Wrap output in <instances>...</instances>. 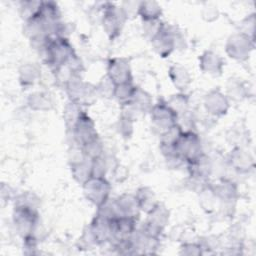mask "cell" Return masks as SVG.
<instances>
[{
  "instance_id": "cell-7",
  "label": "cell",
  "mask_w": 256,
  "mask_h": 256,
  "mask_svg": "<svg viewBox=\"0 0 256 256\" xmlns=\"http://www.w3.org/2000/svg\"><path fill=\"white\" fill-rule=\"evenodd\" d=\"M253 48L254 38L241 31L230 35L225 45L227 55L237 61L247 60Z\"/></svg>"
},
{
  "instance_id": "cell-4",
  "label": "cell",
  "mask_w": 256,
  "mask_h": 256,
  "mask_svg": "<svg viewBox=\"0 0 256 256\" xmlns=\"http://www.w3.org/2000/svg\"><path fill=\"white\" fill-rule=\"evenodd\" d=\"M12 218L16 232L23 239L34 235L39 219L38 212L35 207L28 205H15Z\"/></svg>"
},
{
  "instance_id": "cell-28",
  "label": "cell",
  "mask_w": 256,
  "mask_h": 256,
  "mask_svg": "<svg viewBox=\"0 0 256 256\" xmlns=\"http://www.w3.org/2000/svg\"><path fill=\"white\" fill-rule=\"evenodd\" d=\"M136 85H134L133 82H127V83H122L116 85L114 97L118 100V102L123 105H127L130 103L134 92L136 90Z\"/></svg>"
},
{
  "instance_id": "cell-26",
  "label": "cell",
  "mask_w": 256,
  "mask_h": 256,
  "mask_svg": "<svg viewBox=\"0 0 256 256\" xmlns=\"http://www.w3.org/2000/svg\"><path fill=\"white\" fill-rule=\"evenodd\" d=\"M83 112L84 111L81 109V104L75 101L69 100V102L65 105L63 110V118L65 121V125L69 130L73 128Z\"/></svg>"
},
{
  "instance_id": "cell-3",
  "label": "cell",
  "mask_w": 256,
  "mask_h": 256,
  "mask_svg": "<svg viewBox=\"0 0 256 256\" xmlns=\"http://www.w3.org/2000/svg\"><path fill=\"white\" fill-rule=\"evenodd\" d=\"M127 19L121 6H117L111 2H105L103 4V12L100 21L105 33L111 40L121 34Z\"/></svg>"
},
{
  "instance_id": "cell-9",
  "label": "cell",
  "mask_w": 256,
  "mask_h": 256,
  "mask_svg": "<svg viewBox=\"0 0 256 256\" xmlns=\"http://www.w3.org/2000/svg\"><path fill=\"white\" fill-rule=\"evenodd\" d=\"M71 133L75 144L81 147H84L88 143L99 138L94 121L85 112L81 114L71 129Z\"/></svg>"
},
{
  "instance_id": "cell-15",
  "label": "cell",
  "mask_w": 256,
  "mask_h": 256,
  "mask_svg": "<svg viewBox=\"0 0 256 256\" xmlns=\"http://www.w3.org/2000/svg\"><path fill=\"white\" fill-rule=\"evenodd\" d=\"M223 67V58L212 50L204 51L199 57V68L201 69L202 72L206 74L213 76L221 75Z\"/></svg>"
},
{
  "instance_id": "cell-23",
  "label": "cell",
  "mask_w": 256,
  "mask_h": 256,
  "mask_svg": "<svg viewBox=\"0 0 256 256\" xmlns=\"http://www.w3.org/2000/svg\"><path fill=\"white\" fill-rule=\"evenodd\" d=\"M136 199L138 201V205L140 208V211L145 212L146 214L150 212L159 201H157L156 195L154 191L147 186L140 187L137 192L135 193Z\"/></svg>"
},
{
  "instance_id": "cell-34",
  "label": "cell",
  "mask_w": 256,
  "mask_h": 256,
  "mask_svg": "<svg viewBox=\"0 0 256 256\" xmlns=\"http://www.w3.org/2000/svg\"><path fill=\"white\" fill-rule=\"evenodd\" d=\"M163 22L158 20H150V21H142V31L146 37H148L150 40L157 34V32L160 30Z\"/></svg>"
},
{
  "instance_id": "cell-19",
  "label": "cell",
  "mask_w": 256,
  "mask_h": 256,
  "mask_svg": "<svg viewBox=\"0 0 256 256\" xmlns=\"http://www.w3.org/2000/svg\"><path fill=\"white\" fill-rule=\"evenodd\" d=\"M127 105L131 106V108L137 114H145V113H150L154 104H153L152 96L147 91L137 86L130 103Z\"/></svg>"
},
{
  "instance_id": "cell-33",
  "label": "cell",
  "mask_w": 256,
  "mask_h": 256,
  "mask_svg": "<svg viewBox=\"0 0 256 256\" xmlns=\"http://www.w3.org/2000/svg\"><path fill=\"white\" fill-rule=\"evenodd\" d=\"M83 149H84L86 155L92 159L104 155V147H103V144H102L100 138H97V139L93 140L92 142L88 143L87 145H85L83 147Z\"/></svg>"
},
{
  "instance_id": "cell-35",
  "label": "cell",
  "mask_w": 256,
  "mask_h": 256,
  "mask_svg": "<svg viewBox=\"0 0 256 256\" xmlns=\"http://www.w3.org/2000/svg\"><path fill=\"white\" fill-rule=\"evenodd\" d=\"M180 253L185 255H200L202 254V246L200 243H184L181 246Z\"/></svg>"
},
{
  "instance_id": "cell-30",
  "label": "cell",
  "mask_w": 256,
  "mask_h": 256,
  "mask_svg": "<svg viewBox=\"0 0 256 256\" xmlns=\"http://www.w3.org/2000/svg\"><path fill=\"white\" fill-rule=\"evenodd\" d=\"M42 1H23L20 3L19 13L21 18L25 21L33 18L38 14Z\"/></svg>"
},
{
  "instance_id": "cell-32",
  "label": "cell",
  "mask_w": 256,
  "mask_h": 256,
  "mask_svg": "<svg viewBox=\"0 0 256 256\" xmlns=\"http://www.w3.org/2000/svg\"><path fill=\"white\" fill-rule=\"evenodd\" d=\"M117 131L123 138H130L134 131V119L125 114H121L117 122Z\"/></svg>"
},
{
  "instance_id": "cell-2",
  "label": "cell",
  "mask_w": 256,
  "mask_h": 256,
  "mask_svg": "<svg viewBox=\"0 0 256 256\" xmlns=\"http://www.w3.org/2000/svg\"><path fill=\"white\" fill-rule=\"evenodd\" d=\"M175 149L187 164L194 162L204 153L201 138L194 130H183L175 143Z\"/></svg>"
},
{
  "instance_id": "cell-21",
  "label": "cell",
  "mask_w": 256,
  "mask_h": 256,
  "mask_svg": "<svg viewBox=\"0 0 256 256\" xmlns=\"http://www.w3.org/2000/svg\"><path fill=\"white\" fill-rule=\"evenodd\" d=\"M70 169L74 180L82 185L93 176V159L87 157L79 163L70 165Z\"/></svg>"
},
{
  "instance_id": "cell-24",
  "label": "cell",
  "mask_w": 256,
  "mask_h": 256,
  "mask_svg": "<svg viewBox=\"0 0 256 256\" xmlns=\"http://www.w3.org/2000/svg\"><path fill=\"white\" fill-rule=\"evenodd\" d=\"M138 15L141 17L142 21L158 20L162 15V8L156 1H141Z\"/></svg>"
},
{
  "instance_id": "cell-31",
  "label": "cell",
  "mask_w": 256,
  "mask_h": 256,
  "mask_svg": "<svg viewBox=\"0 0 256 256\" xmlns=\"http://www.w3.org/2000/svg\"><path fill=\"white\" fill-rule=\"evenodd\" d=\"M96 87V92L98 96H101L103 98H113L115 89H116V84L107 76L105 75L97 85Z\"/></svg>"
},
{
  "instance_id": "cell-8",
  "label": "cell",
  "mask_w": 256,
  "mask_h": 256,
  "mask_svg": "<svg viewBox=\"0 0 256 256\" xmlns=\"http://www.w3.org/2000/svg\"><path fill=\"white\" fill-rule=\"evenodd\" d=\"M177 33L175 27L163 23L157 34L150 40L152 48L160 57H168L176 49Z\"/></svg>"
},
{
  "instance_id": "cell-36",
  "label": "cell",
  "mask_w": 256,
  "mask_h": 256,
  "mask_svg": "<svg viewBox=\"0 0 256 256\" xmlns=\"http://www.w3.org/2000/svg\"><path fill=\"white\" fill-rule=\"evenodd\" d=\"M219 17V11L217 7L212 5H207L202 10V18L208 22H212Z\"/></svg>"
},
{
  "instance_id": "cell-1",
  "label": "cell",
  "mask_w": 256,
  "mask_h": 256,
  "mask_svg": "<svg viewBox=\"0 0 256 256\" xmlns=\"http://www.w3.org/2000/svg\"><path fill=\"white\" fill-rule=\"evenodd\" d=\"M43 60L53 70L65 65L73 56L75 51L68 38L52 37L47 48L41 53Z\"/></svg>"
},
{
  "instance_id": "cell-11",
  "label": "cell",
  "mask_w": 256,
  "mask_h": 256,
  "mask_svg": "<svg viewBox=\"0 0 256 256\" xmlns=\"http://www.w3.org/2000/svg\"><path fill=\"white\" fill-rule=\"evenodd\" d=\"M203 105L209 115L221 117L227 114L230 108V101L221 90L213 89L204 96Z\"/></svg>"
},
{
  "instance_id": "cell-6",
  "label": "cell",
  "mask_w": 256,
  "mask_h": 256,
  "mask_svg": "<svg viewBox=\"0 0 256 256\" xmlns=\"http://www.w3.org/2000/svg\"><path fill=\"white\" fill-rule=\"evenodd\" d=\"M149 114L152 127L159 135L169 130L178 122V114L163 100L154 104Z\"/></svg>"
},
{
  "instance_id": "cell-17",
  "label": "cell",
  "mask_w": 256,
  "mask_h": 256,
  "mask_svg": "<svg viewBox=\"0 0 256 256\" xmlns=\"http://www.w3.org/2000/svg\"><path fill=\"white\" fill-rule=\"evenodd\" d=\"M229 161L233 169L239 173L248 172L254 166V161L251 154L240 146L233 149Z\"/></svg>"
},
{
  "instance_id": "cell-29",
  "label": "cell",
  "mask_w": 256,
  "mask_h": 256,
  "mask_svg": "<svg viewBox=\"0 0 256 256\" xmlns=\"http://www.w3.org/2000/svg\"><path fill=\"white\" fill-rule=\"evenodd\" d=\"M228 99L241 100L246 96V87L240 79H229L227 84V95Z\"/></svg>"
},
{
  "instance_id": "cell-12",
  "label": "cell",
  "mask_w": 256,
  "mask_h": 256,
  "mask_svg": "<svg viewBox=\"0 0 256 256\" xmlns=\"http://www.w3.org/2000/svg\"><path fill=\"white\" fill-rule=\"evenodd\" d=\"M111 219L97 213L93 218L90 225L87 227V231L90 234L95 245H100L110 241L111 239Z\"/></svg>"
},
{
  "instance_id": "cell-16",
  "label": "cell",
  "mask_w": 256,
  "mask_h": 256,
  "mask_svg": "<svg viewBox=\"0 0 256 256\" xmlns=\"http://www.w3.org/2000/svg\"><path fill=\"white\" fill-rule=\"evenodd\" d=\"M168 75L170 81L179 92H184L187 90L192 82L189 71L179 63H175L169 67Z\"/></svg>"
},
{
  "instance_id": "cell-22",
  "label": "cell",
  "mask_w": 256,
  "mask_h": 256,
  "mask_svg": "<svg viewBox=\"0 0 256 256\" xmlns=\"http://www.w3.org/2000/svg\"><path fill=\"white\" fill-rule=\"evenodd\" d=\"M41 78V70L35 63H26L19 68V82L24 87L33 86Z\"/></svg>"
},
{
  "instance_id": "cell-25",
  "label": "cell",
  "mask_w": 256,
  "mask_h": 256,
  "mask_svg": "<svg viewBox=\"0 0 256 256\" xmlns=\"http://www.w3.org/2000/svg\"><path fill=\"white\" fill-rule=\"evenodd\" d=\"M27 105L34 111H47L52 108L53 101L46 92H34L29 95Z\"/></svg>"
},
{
  "instance_id": "cell-27",
  "label": "cell",
  "mask_w": 256,
  "mask_h": 256,
  "mask_svg": "<svg viewBox=\"0 0 256 256\" xmlns=\"http://www.w3.org/2000/svg\"><path fill=\"white\" fill-rule=\"evenodd\" d=\"M166 102L178 114V116L188 112L189 97L184 92H178L171 95Z\"/></svg>"
},
{
  "instance_id": "cell-14",
  "label": "cell",
  "mask_w": 256,
  "mask_h": 256,
  "mask_svg": "<svg viewBox=\"0 0 256 256\" xmlns=\"http://www.w3.org/2000/svg\"><path fill=\"white\" fill-rule=\"evenodd\" d=\"M210 186L217 200L221 203H234L238 197V187L230 179L221 178Z\"/></svg>"
},
{
  "instance_id": "cell-13",
  "label": "cell",
  "mask_w": 256,
  "mask_h": 256,
  "mask_svg": "<svg viewBox=\"0 0 256 256\" xmlns=\"http://www.w3.org/2000/svg\"><path fill=\"white\" fill-rule=\"evenodd\" d=\"M137 219L129 216H118L112 218L111 225V239L112 242H118L129 238L136 230Z\"/></svg>"
},
{
  "instance_id": "cell-5",
  "label": "cell",
  "mask_w": 256,
  "mask_h": 256,
  "mask_svg": "<svg viewBox=\"0 0 256 256\" xmlns=\"http://www.w3.org/2000/svg\"><path fill=\"white\" fill-rule=\"evenodd\" d=\"M85 198L97 208L110 199L111 184L105 176H92L82 184Z\"/></svg>"
},
{
  "instance_id": "cell-10",
  "label": "cell",
  "mask_w": 256,
  "mask_h": 256,
  "mask_svg": "<svg viewBox=\"0 0 256 256\" xmlns=\"http://www.w3.org/2000/svg\"><path fill=\"white\" fill-rule=\"evenodd\" d=\"M116 85L133 82V75L128 58L114 57L111 58L107 66L106 74Z\"/></svg>"
},
{
  "instance_id": "cell-18",
  "label": "cell",
  "mask_w": 256,
  "mask_h": 256,
  "mask_svg": "<svg viewBox=\"0 0 256 256\" xmlns=\"http://www.w3.org/2000/svg\"><path fill=\"white\" fill-rule=\"evenodd\" d=\"M116 206L120 216H129L138 218L140 211L135 194L124 193L115 199Z\"/></svg>"
},
{
  "instance_id": "cell-20",
  "label": "cell",
  "mask_w": 256,
  "mask_h": 256,
  "mask_svg": "<svg viewBox=\"0 0 256 256\" xmlns=\"http://www.w3.org/2000/svg\"><path fill=\"white\" fill-rule=\"evenodd\" d=\"M169 217L170 212L168 208L163 203L158 202L157 205L147 213L146 222L163 231L169 222Z\"/></svg>"
}]
</instances>
